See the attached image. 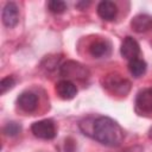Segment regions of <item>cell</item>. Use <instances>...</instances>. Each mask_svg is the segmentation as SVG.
Returning a JSON list of instances; mask_svg holds the SVG:
<instances>
[{"label": "cell", "mask_w": 152, "mask_h": 152, "mask_svg": "<svg viewBox=\"0 0 152 152\" xmlns=\"http://www.w3.org/2000/svg\"><path fill=\"white\" fill-rule=\"evenodd\" d=\"M20 131H21V126L18 122H13V121L6 124V126L4 127V133L7 137H15L20 133Z\"/></svg>", "instance_id": "obj_15"}, {"label": "cell", "mask_w": 152, "mask_h": 152, "mask_svg": "<svg viewBox=\"0 0 152 152\" xmlns=\"http://www.w3.org/2000/svg\"><path fill=\"white\" fill-rule=\"evenodd\" d=\"M59 72L62 76L66 78H76V80H86L89 76V70L83 64L75 61H66L61 65Z\"/></svg>", "instance_id": "obj_3"}, {"label": "cell", "mask_w": 152, "mask_h": 152, "mask_svg": "<svg viewBox=\"0 0 152 152\" xmlns=\"http://www.w3.org/2000/svg\"><path fill=\"white\" fill-rule=\"evenodd\" d=\"M131 26L138 33L150 31L152 30V17L147 14H138L131 20Z\"/></svg>", "instance_id": "obj_11"}, {"label": "cell", "mask_w": 152, "mask_h": 152, "mask_svg": "<svg viewBox=\"0 0 152 152\" xmlns=\"http://www.w3.org/2000/svg\"><path fill=\"white\" fill-rule=\"evenodd\" d=\"M80 128L87 135L100 144L109 147H116L124 141V131L120 125L108 116L88 118L81 121Z\"/></svg>", "instance_id": "obj_1"}, {"label": "cell", "mask_w": 152, "mask_h": 152, "mask_svg": "<svg viewBox=\"0 0 152 152\" xmlns=\"http://www.w3.org/2000/svg\"><path fill=\"white\" fill-rule=\"evenodd\" d=\"M148 137H150V139H152V127H151L150 131H148Z\"/></svg>", "instance_id": "obj_19"}, {"label": "cell", "mask_w": 152, "mask_h": 152, "mask_svg": "<svg viewBox=\"0 0 152 152\" xmlns=\"http://www.w3.org/2000/svg\"><path fill=\"white\" fill-rule=\"evenodd\" d=\"M2 23L6 27H14L19 21V8L14 2H7L2 10Z\"/></svg>", "instance_id": "obj_5"}, {"label": "cell", "mask_w": 152, "mask_h": 152, "mask_svg": "<svg viewBox=\"0 0 152 152\" xmlns=\"http://www.w3.org/2000/svg\"><path fill=\"white\" fill-rule=\"evenodd\" d=\"M103 87L116 95H126L131 89V82L119 74H109L103 78Z\"/></svg>", "instance_id": "obj_2"}, {"label": "cell", "mask_w": 152, "mask_h": 152, "mask_svg": "<svg viewBox=\"0 0 152 152\" xmlns=\"http://www.w3.org/2000/svg\"><path fill=\"white\" fill-rule=\"evenodd\" d=\"M135 107L140 113H144V114L152 113V89L151 88L139 91L135 99Z\"/></svg>", "instance_id": "obj_7"}, {"label": "cell", "mask_w": 152, "mask_h": 152, "mask_svg": "<svg viewBox=\"0 0 152 152\" xmlns=\"http://www.w3.org/2000/svg\"><path fill=\"white\" fill-rule=\"evenodd\" d=\"M55 89H56L57 95L63 100H71L77 94L76 86L69 80H62V81L57 82Z\"/></svg>", "instance_id": "obj_8"}, {"label": "cell", "mask_w": 152, "mask_h": 152, "mask_svg": "<svg viewBox=\"0 0 152 152\" xmlns=\"http://www.w3.org/2000/svg\"><path fill=\"white\" fill-rule=\"evenodd\" d=\"M121 56L125 57L128 61H132L134 58H138V55L140 52V46L139 43L133 38V37H126L121 44L120 48Z\"/></svg>", "instance_id": "obj_6"}, {"label": "cell", "mask_w": 152, "mask_h": 152, "mask_svg": "<svg viewBox=\"0 0 152 152\" xmlns=\"http://www.w3.org/2000/svg\"><path fill=\"white\" fill-rule=\"evenodd\" d=\"M89 53L95 58L107 57L110 53V44L107 40H96L90 44Z\"/></svg>", "instance_id": "obj_12"}, {"label": "cell", "mask_w": 152, "mask_h": 152, "mask_svg": "<svg viewBox=\"0 0 152 152\" xmlns=\"http://www.w3.org/2000/svg\"><path fill=\"white\" fill-rule=\"evenodd\" d=\"M18 104L25 112H33L38 106V97L34 93L31 91L21 93L18 97Z\"/></svg>", "instance_id": "obj_10"}, {"label": "cell", "mask_w": 152, "mask_h": 152, "mask_svg": "<svg viewBox=\"0 0 152 152\" xmlns=\"http://www.w3.org/2000/svg\"><path fill=\"white\" fill-rule=\"evenodd\" d=\"M125 152H142V150H141V147H139V146H135V147H131V148H127Z\"/></svg>", "instance_id": "obj_18"}, {"label": "cell", "mask_w": 152, "mask_h": 152, "mask_svg": "<svg viewBox=\"0 0 152 152\" xmlns=\"http://www.w3.org/2000/svg\"><path fill=\"white\" fill-rule=\"evenodd\" d=\"M97 14L103 20H107V21L114 20L118 14V7L113 1L103 0L97 5Z\"/></svg>", "instance_id": "obj_9"}, {"label": "cell", "mask_w": 152, "mask_h": 152, "mask_svg": "<svg viewBox=\"0 0 152 152\" xmlns=\"http://www.w3.org/2000/svg\"><path fill=\"white\" fill-rule=\"evenodd\" d=\"M146 68H147L146 62L142 61L141 58H134V59L128 62V70H129L131 75L137 77V78L145 74Z\"/></svg>", "instance_id": "obj_13"}, {"label": "cell", "mask_w": 152, "mask_h": 152, "mask_svg": "<svg viewBox=\"0 0 152 152\" xmlns=\"http://www.w3.org/2000/svg\"><path fill=\"white\" fill-rule=\"evenodd\" d=\"M89 4H90L89 1H81V2H77L76 4V7H78L81 10H84V7H87Z\"/></svg>", "instance_id": "obj_17"}, {"label": "cell", "mask_w": 152, "mask_h": 152, "mask_svg": "<svg viewBox=\"0 0 152 152\" xmlns=\"http://www.w3.org/2000/svg\"><path fill=\"white\" fill-rule=\"evenodd\" d=\"M31 131L34 137L44 140H50L56 137V126L50 119H44L33 122L31 126Z\"/></svg>", "instance_id": "obj_4"}, {"label": "cell", "mask_w": 152, "mask_h": 152, "mask_svg": "<svg viewBox=\"0 0 152 152\" xmlns=\"http://www.w3.org/2000/svg\"><path fill=\"white\" fill-rule=\"evenodd\" d=\"M15 84V80L12 76H7L5 78L1 80L0 82V93L5 94L7 90H10L11 88H13V86Z\"/></svg>", "instance_id": "obj_16"}, {"label": "cell", "mask_w": 152, "mask_h": 152, "mask_svg": "<svg viewBox=\"0 0 152 152\" xmlns=\"http://www.w3.org/2000/svg\"><path fill=\"white\" fill-rule=\"evenodd\" d=\"M48 8L51 13H55V14H61L63 12H65L66 10V4L64 1H61V0H51L48 2Z\"/></svg>", "instance_id": "obj_14"}]
</instances>
